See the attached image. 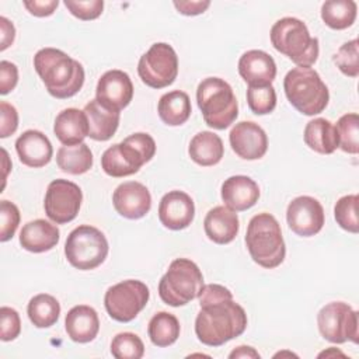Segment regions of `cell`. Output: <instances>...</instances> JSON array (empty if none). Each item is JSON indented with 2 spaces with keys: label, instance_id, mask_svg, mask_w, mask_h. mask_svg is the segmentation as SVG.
I'll use <instances>...</instances> for the list:
<instances>
[{
  "label": "cell",
  "instance_id": "obj_1",
  "mask_svg": "<svg viewBox=\"0 0 359 359\" xmlns=\"http://www.w3.org/2000/svg\"><path fill=\"white\" fill-rule=\"evenodd\" d=\"M198 297L201 310L195 320V334L202 344L220 346L245 331L247 314L227 287L203 285Z\"/></svg>",
  "mask_w": 359,
  "mask_h": 359
},
{
  "label": "cell",
  "instance_id": "obj_2",
  "mask_svg": "<svg viewBox=\"0 0 359 359\" xmlns=\"http://www.w3.org/2000/svg\"><path fill=\"white\" fill-rule=\"evenodd\" d=\"M34 67L48 93L55 98H70L84 84V69L81 63L60 49H39L34 56Z\"/></svg>",
  "mask_w": 359,
  "mask_h": 359
},
{
  "label": "cell",
  "instance_id": "obj_3",
  "mask_svg": "<svg viewBox=\"0 0 359 359\" xmlns=\"http://www.w3.org/2000/svg\"><path fill=\"white\" fill-rule=\"evenodd\" d=\"M245 245L254 262L262 268L272 269L279 266L286 255V247L278 220L266 212L251 217Z\"/></svg>",
  "mask_w": 359,
  "mask_h": 359
},
{
  "label": "cell",
  "instance_id": "obj_4",
  "mask_svg": "<svg viewBox=\"0 0 359 359\" xmlns=\"http://www.w3.org/2000/svg\"><path fill=\"white\" fill-rule=\"evenodd\" d=\"M271 43L282 55L302 67L316 63L320 46L318 39L311 36L306 24L294 17H283L271 28Z\"/></svg>",
  "mask_w": 359,
  "mask_h": 359
},
{
  "label": "cell",
  "instance_id": "obj_5",
  "mask_svg": "<svg viewBox=\"0 0 359 359\" xmlns=\"http://www.w3.org/2000/svg\"><path fill=\"white\" fill-rule=\"evenodd\" d=\"M196 101L205 123L213 129L223 130L238 116L237 98L223 79H203L196 88Z\"/></svg>",
  "mask_w": 359,
  "mask_h": 359
},
{
  "label": "cell",
  "instance_id": "obj_6",
  "mask_svg": "<svg viewBox=\"0 0 359 359\" xmlns=\"http://www.w3.org/2000/svg\"><path fill=\"white\" fill-rule=\"evenodd\" d=\"M289 102L303 115H317L325 109L330 100L328 87L311 67H293L283 80Z\"/></svg>",
  "mask_w": 359,
  "mask_h": 359
},
{
  "label": "cell",
  "instance_id": "obj_7",
  "mask_svg": "<svg viewBox=\"0 0 359 359\" xmlns=\"http://www.w3.org/2000/svg\"><path fill=\"white\" fill-rule=\"evenodd\" d=\"M203 286L199 266L188 258L174 259L158 283L160 299L172 307L188 304L198 297Z\"/></svg>",
  "mask_w": 359,
  "mask_h": 359
},
{
  "label": "cell",
  "instance_id": "obj_8",
  "mask_svg": "<svg viewBox=\"0 0 359 359\" xmlns=\"http://www.w3.org/2000/svg\"><path fill=\"white\" fill-rule=\"evenodd\" d=\"M108 250L104 233L90 224H81L72 230L65 244V255L69 264L80 271L100 266L105 261Z\"/></svg>",
  "mask_w": 359,
  "mask_h": 359
},
{
  "label": "cell",
  "instance_id": "obj_9",
  "mask_svg": "<svg viewBox=\"0 0 359 359\" xmlns=\"http://www.w3.org/2000/svg\"><path fill=\"white\" fill-rule=\"evenodd\" d=\"M150 297L149 287L142 280H122L105 292L104 306L109 317L119 323H129L146 307Z\"/></svg>",
  "mask_w": 359,
  "mask_h": 359
},
{
  "label": "cell",
  "instance_id": "obj_10",
  "mask_svg": "<svg viewBox=\"0 0 359 359\" xmlns=\"http://www.w3.org/2000/svg\"><path fill=\"white\" fill-rule=\"evenodd\" d=\"M140 80L151 88H164L174 83L178 74V56L165 42H156L142 55L137 63Z\"/></svg>",
  "mask_w": 359,
  "mask_h": 359
},
{
  "label": "cell",
  "instance_id": "obj_11",
  "mask_svg": "<svg viewBox=\"0 0 359 359\" xmlns=\"http://www.w3.org/2000/svg\"><path fill=\"white\" fill-rule=\"evenodd\" d=\"M318 331L332 344H358V311L344 302L325 304L317 314Z\"/></svg>",
  "mask_w": 359,
  "mask_h": 359
},
{
  "label": "cell",
  "instance_id": "obj_12",
  "mask_svg": "<svg viewBox=\"0 0 359 359\" xmlns=\"http://www.w3.org/2000/svg\"><path fill=\"white\" fill-rule=\"evenodd\" d=\"M83 194L77 184L67 180H53L45 194V213L56 224L72 222L81 206Z\"/></svg>",
  "mask_w": 359,
  "mask_h": 359
},
{
  "label": "cell",
  "instance_id": "obj_13",
  "mask_svg": "<svg viewBox=\"0 0 359 359\" xmlns=\"http://www.w3.org/2000/svg\"><path fill=\"white\" fill-rule=\"evenodd\" d=\"M286 220L293 233L311 237L324 226V209L313 196H297L287 205Z\"/></svg>",
  "mask_w": 359,
  "mask_h": 359
},
{
  "label": "cell",
  "instance_id": "obj_14",
  "mask_svg": "<svg viewBox=\"0 0 359 359\" xmlns=\"http://www.w3.org/2000/svg\"><path fill=\"white\" fill-rule=\"evenodd\" d=\"M95 94L102 105L121 112L133 98V84L128 73L119 69H112L100 77Z\"/></svg>",
  "mask_w": 359,
  "mask_h": 359
},
{
  "label": "cell",
  "instance_id": "obj_15",
  "mask_svg": "<svg viewBox=\"0 0 359 359\" xmlns=\"http://www.w3.org/2000/svg\"><path fill=\"white\" fill-rule=\"evenodd\" d=\"M230 146L244 160H258L268 150V136L255 122L243 121L233 126L229 133Z\"/></svg>",
  "mask_w": 359,
  "mask_h": 359
},
{
  "label": "cell",
  "instance_id": "obj_16",
  "mask_svg": "<svg viewBox=\"0 0 359 359\" xmlns=\"http://www.w3.org/2000/svg\"><path fill=\"white\" fill-rule=\"evenodd\" d=\"M112 203L121 216L136 220L149 213L151 208V195L143 184L128 181L116 187L112 194Z\"/></svg>",
  "mask_w": 359,
  "mask_h": 359
},
{
  "label": "cell",
  "instance_id": "obj_17",
  "mask_svg": "<svg viewBox=\"0 0 359 359\" xmlns=\"http://www.w3.org/2000/svg\"><path fill=\"white\" fill-rule=\"evenodd\" d=\"M195 216L192 198L184 191L167 192L158 205V219L170 230L187 229Z\"/></svg>",
  "mask_w": 359,
  "mask_h": 359
},
{
  "label": "cell",
  "instance_id": "obj_18",
  "mask_svg": "<svg viewBox=\"0 0 359 359\" xmlns=\"http://www.w3.org/2000/svg\"><path fill=\"white\" fill-rule=\"evenodd\" d=\"M238 73L248 86H269L276 76V63L269 53L251 49L240 57Z\"/></svg>",
  "mask_w": 359,
  "mask_h": 359
},
{
  "label": "cell",
  "instance_id": "obj_19",
  "mask_svg": "<svg viewBox=\"0 0 359 359\" xmlns=\"http://www.w3.org/2000/svg\"><path fill=\"white\" fill-rule=\"evenodd\" d=\"M15 150L20 161L32 168L46 165L53 154V147L49 139L39 130L29 129L18 136L15 140Z\"/></svg>",
  "mask_w": 359,
  "mask_h": 359
},
{
  "label": "cell",
  "instance_id": "obj_20",
  "mask_svg": "<svg viewBox=\"0 0 359 359\" xmlns=\"http://www.w3.org/2000/svg\"><path fill=\"white\" fill-rule=\"evenodd\" d=\"M258 184L247 175L229 177L222 185V199L224 205L234 212H243L252 208L258 202Z\"/></svg>",
  "mask_w": 359,
  "mask_h": 359
},
{
  "label": "cell",
  "instance_id": "obj_21",
  "mask_svg": "<svg viewBox=\"0 0 359 359\" xmlns=\"http://www.w3.org/2000/svg\"><path fill=\"white\" fill-rule=\"evenodd\" d=\"M203 229L208 238L216 244L231 243L240 229L237 213L224 206H215L210 209L203 220Z\"/></svg>",
  "mask_w": 359,
  "mask_h": 359
},
{
  "label": "cell",
  "instance_id": "obj_22",
  "mask_svg": "<svg viewBox=\"0 0 359 359\" xmlns=\"http://www.w3.org/2000/svg\"><path fill=\"white\" fill-rule=\"evenodd\" d=\"M65 328L72 341L87 344L93 341L100 331L98 314L87 304L74 306L66 314Z\"/></svg>",
  "mask_w": 359,
  "mask_h": 359
},
{
  "label": "cell",
  "instance_id": "obj_23",
  "mask_svg": "<svg viewBox=\"0 0 359 359\" xmlns=\"http://www.w3.org/2000/svg\"><path fill=\"white\" fill-rule=\"evenodd\" d=\"M60 238L59 229L45 219H36L24 224L20 233V244L29 252H45L56 247Z\"/></svg>",
  "mask_w": 359,
  "mask_h": 359
},
{
  "label": "cell",
  "instance_id": "obj_24",
  "mask_svg": "<svg viewBox=\"0 0 359 359\" xmlns=\"http://www.w3.org/2000/svg\"><path fill=\"white\" fill-rule=\"evenodd\" d=\"M83 111L88 121V136L91 139L105 142L115 135L119 125V112L107 108L97 98L86 104Z\"/></svg>",
  "mask_w": 359,
  "mask_h": 359
},
{
  "label": "cell",
  "instance_id": "obj_25",
  "mask_svg": "<svg viewBox=\"0 0 359 359\" xmlns=\"http://www.w3.org/2000/svg\"><path fill=\"white\" fill-rule=\"evenodd\" d=\"M55 136L67 146L83 143L88 136V121L84 111L77 108H67L59 112L53 123Z\"/></svg>",
  "mask_w": 359,
  "mask_h": 359
},
{
  "label": "cell",
  "instance_id": "obj_26",
  "mask_svg": "<svg viewBox=\"0 0 359 359\" xmlns=\"http://www.w3.org/2000/svg\"><path fill=\"white\" fill-rule=\"evenodd\" d=\"M188 153L191 160L196 164L202 167H210L222 160L224 154V146L216 133L210 130H202L192 137Z\"/></svg>",
  "mask_w": 359,
  "mask_h": 359
},
{
  "label": "cell",
  "instance_id": "obj_27",
  "mask_svg": "<svg viewBox=\"0 0 359 359\" xmlns=\"http://www.w3.org/2000/svg\"><path fill=\"white\" fill-rule=\"evenodd\" d=\"M303 137L304 143L320 154H331L338 147L337 129L324 118H316L307 122Z\"/></svg>",
  "mask_w": 359,
  "mask_h": 359
},
{
  "label": "cell",
  "instance_id": "obj_28",
  "mask_svg": "<svg viewBox=\"0 0 359 359\" xmlns=\"http://www.w3.org/2000/svg\"><path fill=\"white\" fill-rule=\"evenodd\" d=\"M160 119L168 126H180L191 116V100L187 93L174 90L160 97L157 105Z\"/></svg>",
  "mask_w": 359,
  "mask_h": 359
},
{
  "label": "cell",
  "instance_id": "obj_29",
  "mask_svg": "<svg viewBox=\"0 0 359 359\" xmlns=\"http://www.w3.org/2000/svg\"><path fill=\"white\" fill-rule=\"evenodd\" d=\"M56 163L62 171L80 175L93 167V153L86 143L63 144L56 153Z\"/></svg>",
  "mask_w": 359,
  "mask_h": 359
},
{
  "label": "cell",
  "instance_id": "obj_30",
  "mask_svg": "<svg viewBox=\"0 0 359 359\" xmlns=\"http://www.w3.org/2000/svg\"><path fill=\"white\" fill-rule=\"evenodd\" d=\"M180 321L178 318L167 311L156 313L149 321L147 334L153 345L165 348L172 345L180 337Z\"/></svg>",
  "mask_w": 359,
  "mask_h": 359
},
{
  "label": "cell",
  "instance_id": "obj_31",
  "mask_svg": "<svg viewBox=\"0 0 359 359\" xmlns=\"http://www.w3.org/2000/svg\"><path fill=\"white\" fill-rule=\"evenodd\" d=\"M27 313L36 328H49L59 320L60 304L53 296L39 293L29 300Z\"/></svg>",
  "mask_w": 359,
  "mask_h": 359
},
{
  "label": "cell",
  "instance_id": "obj_32",
  "mask_svg": "<svg viewBox=\"0 0 359 359\" xmlns=\"http://www.w3.org/2000/svg\"><path fill=\"white\" fill-rule=\"evenodd\" d=\"M358 6L353 0H328L321 6V18L332 29H345L355 22Z\"/></svg>",
  "mask_w": 359,
  "mask_h": 359
},
{
  "label": "cell",
  "instance_id": "obj_33",
  "mask_svg": "<svg viewBox=\"0 0 359 359\" xmlns=\"http://www.w3.org/2000/svg\"><path fill=\"white\" fill-rule=\"evenodd\" d=\"M338 147L345 153L358 154L359 151V116L356 112L342 115L337 122Z\"/></svg>",
  "mask_w": 359,
  "mask_h": 359
},
{
  "label": "cell",
  "instance_id": "obj_34",
  "mask_svg": "<svg viewBox=\"0 0 359 359\" xmlns=\"http://www.w3.org/2000/svg\"><path fill=\"white\" fill-rule=\"evenodd\" d=\"M358 195H345L339 198L334 206V216L339 227L356 234L359 231L358 220Z\"/></svg>",
  "mask_w": 359,
  "mask_h": 359
},
{
  "label": "cell",
  "instance_id": "obj_35",
  "mask_svg": "<svg viewBox=\"0 0 359 359\" xmlns=\"http://www.w3.org/2000/svg\"><path fill=\"white\" fill-rule=\"evenodd\" d=\"M111 353L116 359H140L144 355V345L136 334L119 332L111 342Z\"/></svg>",
  "mask_w": 359,
  "mask_h": 359
},
{
  "label": "cell",
  "instance_id": "obj_36",
  "mask_svg": "<svg viewBox=\"0 0 359 359\" xmlns=\"http://www.w3.org/2000/svg\"><path fill=\"white\" fill-rule=\"evenodd\" d=\"M247 102L250 109L257 115L271 114L276 107V93L273 86H248Z\"/></svg>",
  "mask_w": 359,
  "mask_h": 359
},
{
  "label": "cell",
  "instance_id": "obj_37",
  "mask_svg": "<svg viewBox=\"0 0 359 359\" xmlns=\"http://www.w3.org/2000/svg\"><path fill=\"white\" fill-rule=\"evenodd\" d=\"M359 45L358 39L345 42L334 55V63L348 77H358L359 74Z\"/></svg>",
  "mask_w": 359,
  "mask_h": 359
},
{
  "label": "cell",
  "instance_id": "obj_38",
  "mask_svg": "<svg viewBox=\"0 0 359 359\" xmlns=\"http://www.w3.org/2000/svg\"><path fill=\"white\" fill-rule=\"evenodd\" d=\"M0 224H1V229H0V241L1 243H6L8 241L18 224H20V210L18 208L10 202V201H1L0 202Z\"/></svg>",
  "mask_w": 359,
  "mask_h": 359
},
{
  "label": "cell",
  "instance_id": "obj_39",
  "mask_svg": "<svg viewBox=\"0 0 359 359\" xmlns=\"http://www.w3.org/2000/svg\"><path fill=\"white\" fill-rule=\"evenodd\" d=\"M65 6L79 20L90 21L101 15L104 8V1L102 0H86V1L65 0Z\"/></svg>",
  "mask_w": 359,
  "mask_h": 359
},
{
  "label": "cell",
  "instance_id": "obj_40",
  "mask_svg": "<svg viewBox=\"0 0 359 359\" xmlns=\"http://www.w3.org/2000/svg\"><path fill=\"white\" fill-rule=\"evenodd\" d=\"M21 332V320L17 310L11 307L0 309V338L1 341H13Z\"/></svg>",
  "mask_w": 359,
  "mask_h": 359
},
{
  "label": "cell",
  "instance_id": "obj_41",
  "mask_svg": "<svg viewBox=\"0 0 359 359\" xmlns=\"http://www.w3.org/2000/svg\"><path fill=\"white\" fill-rule=\"evenodd\" d=\"M0 115H1V121H0V137H8L10 135H13L17 128H18V112L17 109L8 104L7 101H1L0 102Z\"/></svg>",
  "mask_w": 359,
  "mask_h": 359
},
{
  "label": "cell",
  "instance_id": "obj_42",
  "mask_svg": "<svg viewBox=\"0 0 359 359\" xmlns=\"http://www.w3.org/2000/svg\"><path fill=\"white\" fill-rule=\"evenodd\" d=\"M18 81V69L14 63L8 60H1L0 62V94L6 95L14 87L17 86Z\"/></svg>",
  "mask_w": 359,
  "mask_h": 359
},
{
  "label": "cell",
  "instance_id": "obj_43",
  "mask_svg": "<svg viewBox=\"0 0 359 359\" xmlns=\"http://www.w3.org/2000/svg\"><path fill=\"white\" fill-rule=\"evenodd\" d=\"M59 6L57 0H41V1H24V7L35 17H48L53 14L56 7Z\"/></svg>",
  "mask_w": 359,
  "mask_h": 359
},
{
  "label": "cell",
  "instance_id": "obj_44",
  "mask_svg": "<svg viewBox=\"0 0 359 359\" xmlns=\"http://www.w3.org/2000/svg\"><path fill=\"white\" fill-rule=\"evenodd\" d=\"M210 6L209 0H196V1H174V7L178 13L184 15H198L202 14Z\"/></svg>",
  "mask_w": 359,
  "mask_h": 359
},
{
  "label": "cell",
  "instance_id": "obj_45",
  "mask_svg": "<svg viewBox=\"0 0 359 359\" xmlns=\"http://www.w3.org/2000/svg\"><path fill=\"white\" fill-rule=\"evenodd\" d=\"M0 32H1V46L0 50H6L14 41L15 28L6 17H0Z\"/></svg>",
  "mask_w": 359,
  "mask_h": 359
},
{
  "label": "cell",
  "instance_id": "obj_46",
  "mask_svg": "<svg viewBox=\"0 0 359 359\" xmlns=\"http://www.w3.org/2000/svg\"><path fill=\"white\" fill-rule=\"evenodd\" d=\"M229 358H259V353L251 348V346H245V345H241V346H237L230 355Z\"/></svg>",
  "mask_w": 359,
  "mask_h": 359
}]
</instances>
